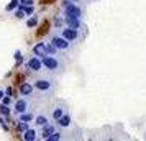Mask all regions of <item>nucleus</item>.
Returning <instances> with one entry per match:
<instances>
[{
    "label": "nucleus",
    "instance_id": "nucleus-1",
    "mask_svg": "<svg viewBox=\"0 0 146 141\" xmlns=\"http://www.w3.org/2000/svg\"><path fill=\"white\" fill-rule=\"evenodd\" d=\"M43 67L49 71L51 74H58V72H62V69H64V64H62V61H61L59 56H53V54H44L43 58Z\"/></svg>",
    "mask_w": 146,
    "mask_h": 141
},
{
    "label": "nucleus",
    "instance_id": "nucleus-2",
    "mask_svg": "<svg viewBox=\"0 0 146 141\" xmlns=\"http://www.w3.org/2000/svg\"><path fill=\"white\" fill-rule=\"evenodd\" d=\"M33 87L36 89L38 92H41V94L49 95V94H53L54 90H56L58 84H56V81H54L53 77H38V79L35 81Z\"/></svg>",
    "mask_w": 146,
    "mask_h": 141
},
{
    "label": "nucleus",
    "instance_id": "nucleus-3",
    "mask_svg": "<svg viewBox=\"0 0 146 141\" xmlns=\"http://www.w3.org/2000/svg\"><path fill=\"white\" fill-rule=\"evenodd\" d=\"M61 7L64 10V15H66V17H76V18H82V17H84V7L79 5L77 2L64 0V2L61 3Z\"/></svg>",
    "mask_w": 146,
    "mask_h": 141
},
{
    "label": "nucleus",
    "instance_id": "nucleus-4",
    "mask_svg": "<svg viewBox=\"0 0 146 141\" xmlns=\"http://www.w3.org/2000/svg\"><path fill=\"white\" fill-rule=\"evenodd\" d=\"M61 34L69 41H82L84 40V36H86V26L77 30V28H71V26H66L61 30Z\"/></svg>",
    "mask_w": 146,
    "mask_h": 141
},
{
    "label": "nucleus",
    "instance_id": "nucleus-5",
    "mask_svg": "<svg viewBox=\"0 0 146 141\" xmlns=\"http://www.w3.org/2000/svg\"><path fill=\"white\" fill-rule=\"evenodd\" d=\"M51 43H53L59 51H64V53H69V51L72 49V41L66 40L62 34H56V36H53V38H51Z\"/></svg>",
    "mask_w": 146,
    "mask_h": 141
},
{
    "label": "nucleus",
    "instance_id": "nucleus-6",
    "mask_svg": "<svg viewBox=\"0 0 146 141\" xmlns=\"http://www.w3.org/2000/svg\"><path fill=\"white\" fill-rule=\"evenodd\" d=\"M15 112L20 115V113H23V112H27L28 108H30V102H28V99L27 97H21V99H18V100L15 102Z\"/></svg>",
    "mask_w": 146,
    "mask_h": 141
},
{
    "label": "nucleus",
    "instance_id": "nucleus-7",
    "mask_svg": "<svg viewBox=\"0 0 146 141\" xmlns=\"http://www.w3.org/2000/svg\"><path fill=\"white\" fill-rule=\"evenodd\" d=\"M27 66H28V69H31V71H35V72H38V71L43 69V61H41L40 56H35V58H31V59H28Z\"/></svg>",
    "mask_w": 146,
    "mask_h": 141
},
{
    "label": "nucleus",
    "instance_id": "nucleus-8",
    "mask_svg": "<svg viewBox=\"0 0 146 141\" xmlns=\"http://www.w3.org/2000/svg\"><path fill=\"white\" fill-rule=\"evenodd\" d=\"M64 21H66V26L77 28V30L84 28V25H82V18H76V17H66V15H64Z\"/></svg>",
    "mask_w": 146,
    "mask_h": 141
},
{
    "label": "nucleus",
    "instance_id": "nucleus-9",
    "mask_svg": "<svg viewBox=\"0 0 146 141\" xmlns=\"http://www.w3.org/2000/svg\"><path fill=\"white\" fill-rule=\"evenodd\" d=\"M64 113H67L66 103H62V102H59V103H58V105L54 107V110H53V118H54L56 121H58V120H59V118H61V117H62Z\"/></svg>",
    "mask_w": 146,
    "mask_h": 141
},
{
    "label": "nucleus",
    "instance_id": "nucleus-10",
    "mask_svg": "<svg viewBox=\"0 0 146 141\" xmlns=\"http://www.w3.org/2000/svg\"><path fill=\"white\" fill-rule=\"evenodd\" d=\"M54 131H56V128H54L53 123H46V125L43 126V131H41V138H43V140H48Z\"/></svg>",
    "mask_w": 146,
    "mask_h": 141
},
{
    "label": "nucleus",
    "instance_id": "nucleus-11",
    "mask_svg": "<svg viewBox=\"0 0 146 141\" xmlns=\"http://www.w3.org/2000/svg\"><path fill=\"white\" fill-rule=\"evenodd\" d=\"M33 53L36 54V56L43 58L44 54H48V51H46V44H44V43H38V44H36V46L33 48Z\"/></svg>",
    "mask_w": 146,
    "mask_h": 141
},
{
    "label": "nucleus",
    "instance_id": "nucleus-12",
    "mask_svg": "<svg viewBox=\"0 0 146 141\" xmlns=\"http://www.w3.org/2000/svg\"><path fill=\"white\" fill-rule=\"evenodd\" d=\"M58 125H59L61 128H69L71 126V117H69L67 113H64L59 120H58Z\"/></svg>",
    "mask_w": 146,
    "mask_h": 141
},
{
    "label": "nucleus",
    "instance_id": "nucleus-13",
    "mask_svg": "<svg viewBox=\"0 0 146 141\" xmlns=\"http://www.w3.org/2000/svg\"><path fill=\"white\" fill-rule=\"evenodd\" d=\"M33 90H35V87L31 85V84H28V82H25V84H21L20 85V92L23 95H31Z\"/></svg>",
    "mask_w": 146,
    "mask_h": 141
},
{
    "label": "nucleus",
    "instance_id": "nucleus-14",
    "mask_svg": "<svg viewBox=\"0 0 146 141\" xmlns=\"http://www.w3.org/2000/svg\"><path fill=\"white\" fill-rule=\"evenodd\" d=\"M35 123H36V126H44L46 123H49V118H48L46 115H38L36 118H35Z\"/></svg>",
    "mask_w": 146,
    "mask_h": 141
},
{
    "label": "nucleus",
    "instance_id": "nucleus-15",
    "mask_svg": "<svg viewBox=\"0 0 146 141\" xmlns=\"http://www.w3.org/2000/svg\"><path fill=\"white\" fill-rule=\"evenodd\" d=\"M23 140H27V141H35V140H36V131L28 128L27 131L23 133Z\"/></svg>",
    "mask_w": 146,
    "mask_h": 141
},
{
    "label": "nucleus",
    "instance_id": "nucleus-16",
    "mask_svg": "<svg viewBox=\"0 0 146 141\" xmlns=\"http://www.w3.org/2000/svg\"><path fill=\"white\" fill-rule=\"evenodd\" d=\"M33 118H35L33 113H31V112H28V110H27V112H23V113H20V121H27V123H28V121H31Z\"/></svg>",
    "mask_w": 146,
    "mask_h": 141
},
{
    "label": "nucleus",
    "instance_id": "nucleus-17",
    "mask_svg": "<svg viewBox=\"0 0 146 141\" xmlns=\"http://www.w3.org/2000/svg\"><path fill=\"white\" fill-rule=\"evenodd\" d=\"M46 51H48V54H53V56H59V54H58V51H59V49L54 46L53 43H46Z\"/></svg>",
    "mask_w": 146,
    "mask_h": 141
},
{
    "label": "nucleus",
    "instance_id": "nucleus-18",
    "mask_svg": "<svg viewBox=\"0 0 146 141\" xmlns=\"http://www.w3.org/2000/svg\"><path fill=\"white\" fill-rule=\"evenodd\" d=\"M0 113L3 115V117H8V115L12 113V112H10V108H8V105H5V103H2V105H0Z\"/></svg>",
    "mask_w": 146,
    "mask_h": 141
},
{
    "label": "nucleus",
    "instance_id": "nucleus-19",
    "mask_svg": "<svg viewBox=\"0 0 146 141\" xmlns=\"http://www.w3.org/2000/svg\"><path fill=\"white\" fill-rule=\"evenodd\" d=\"M59 140H61V133L59 131H54V133L48 138V141H59Z\"/></svg>",
    "mask_w": 146,
    "mask_h": 141
},
{
    "label": "nucleus",
    "instance_id": "nucleus-20",
    "mask_svg": "<svg viewBox=\"0 0 146 141\" xmlns=\"http://www.w3.org/2000/svg\"><path fill=\"white\" fill-rule=\"evenodd\" d=\"M18 2H20V0H12V2L7 5V12H10V10H13V8L18 7Z\"/></svg>",
    "mask_w": 146,
    "mask_h": 141
},
{
    "label": "nucleus",
    "instance_id": "nucleus-21",
    "mask_svg": "<svg viewBox=\"0 0 146 141\" xmlns=\"http://www.w3.org/2000/svg\"><path fill=\"white\" fill-rule=\"evenodd\" d=\"M28 26L30 28H33V26H36V25H38V17H33V18H30V20H28V23H27Z\"/></svg>",
    "mask_w": 146,
    "mask_h": 141
},
{
    "label": "nucleus",
    "instance_id": "nucleus-22",
    "mask_svg": "<svg viewBox=\"0 0 146 141\" xmlns=\"http://www.w3.org/2000/svg\"><path fill=\"white\" fill-rule=\"evenodd\" d=\"M18 130H20L21 133H25L28 130V123L27 121H20V123H18Z\"/></svg>",
    "mask_w": 146,
    "mask_h": 141
},
{
    "label": "nucleus",
    "instance_id": "nucleus-23",
    "mask_svg": "<svg viewBox=\"0 0 146 141\" xmlns=\"http://www.w3.org/2000/svg\"><path fill=\"white\" fill-rule=\"evenodd\" d=\"M2 103H5V105H10V103H12V97H10V95H3V99H2Z\"/></svg>",
    "mask_w": 146,
    "mask_h": 141
},
{
    "label": "nucleus",
    "instance_id": "nucleus-24",
    "mask_svg": "<svg viewBox=\"0 0 146 141\" xmlns=\"http://www.w3.org/2000/svg\"><path fill=\"white\" fill-rule=\"evenodd\" d=\"M25 10H23V8H20V10H18V12H17V18H23V17H25Z\"/></svg>",
    "mask_w": 146,
    "mask_h": 141
},
{
    "label": "nucleus",
    "instance_id": "nucleus-25",
    "mask_svg": "<svg viewBox=\"0 0 146 141\" xmlns=\"http://www.w3.org/2000/svg\"><path fill=\"white\" fill-rule=\"evenodd\" d=\"M20 3L21 5H33L35 0H20Z\"/></svg>",
    "mask_w": 146,
    "mask_h": 141
},
{
    "label": "nucleus",
    "instance_id": "nucleus-26",
    "mask_svg": "<svg viewBox=\"0 0 146 141\" xmlns=\"http://www.w3.org/2000/svg\"><path fill=\"white\" fill-rule=\"evenodd\" d=\"M5 94H7V95H10V97H13V89H12V87H8Z\"/></svg>",
    "mask_w": 146,
    "mask_h": 141
},
{
    "label": "nucleus",
    "instance_id": "nucleus-27",
    "mask_svg": "<svg viewBox=\"0 0 146 141\" xmlns=\"http://www.w3.org/2000/svg\"><path fill=\"white\" fill-rule=\"evenodd\" d=\"M3 95H5V92H3V90H0V100L3 99Z\"/></svg>",
    "mask_w": 146,
    "mask_h": 141
},
{
    "label": "nucleus",
    "instance_id": "nucleus-28",
    "mask_svg": "<svg viewBox=\"0 0 146 141\" xmlns=\"http://www.w3.org/2000/svg\"><path fill=\"white\" fill-rule=\"evenodd\" d=\"M72 2H82V0H72Z\"/></svg>",
    "mask_w": 146,
    "mask_h": 141
}]
</instances>
